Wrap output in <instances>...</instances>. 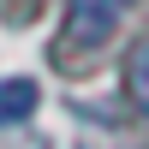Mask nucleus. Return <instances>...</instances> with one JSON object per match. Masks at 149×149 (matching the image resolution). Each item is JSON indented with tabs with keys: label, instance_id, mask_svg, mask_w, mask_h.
Returning a JSON list of instances; mask_svg holds the SVG:
<instances>
[{
	"label": "nucleus",
	"instance_id": "f257e3e1",
	"mask_svg": "<svg viewBox=\"0 0 149 149\" xmlns=\"http://www.w3.org/2000/svg\"><path fill=\"white\" fill-rule=\"evenodd\" d=\"M131 0H66V18H60V60L78 66V60H95L113 30L125 24Z\"/></svg>",
	"mask_w": 149,
	"mask_h": 149
},
{
	"label": "nucleus",
	"instance_id": "f03ea898",
	"mask_svg": "<svg viewBox=\"0 0 149 149\" xmlns=\"http://www.w3.org/2000/svg\"><path fill=\"white\" fill-rule=\"evenodd\" d=\"M125 95H131V107L149 119V36L125 54Z\"/></svg>",
	"mask_w": 149,
	"mask_h": 149
},
{
	"label": "nucleus",
	"instance_id": "7ed1b4c3",
	"mask_svg": "<svg viewBox=\"0 0 149 149\" xmlns=\"http://www.w3.org/2000/svg\"><path fill=\"white\" fill-rule=\"evenodd\" d=\"M36 113V84L30 78H6L0 84V125H18Z\"/></svg>",
	"mask_w": 149,
	"mask_h": 149
}]
</instances>
